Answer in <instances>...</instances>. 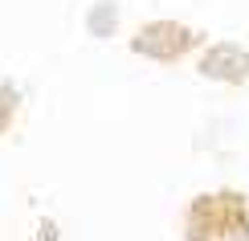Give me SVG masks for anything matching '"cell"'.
<instances>
[{
    "mask_svg": "<svg viewBox=\"0 0 249 241\" xmlns=\"http://www.w3.org/2000/svg\"><path fill=\"white\" fill-rule=\"evenodd\" d=\"M184 241H249V196L233 188L192 196L184 208Z\"/></svg>",
    "mask_w": 249,
    "mask_h": 241,
    "instance_id": "1",
    "label": "cell"
},
{
    "mask_svg": "<svg viewBox=\"0 0 249 241\" xmlns=\"http://www.w3.org/2000/svg\"><path fill=\"white\" fill-rule=\"evenodd\" d=\"M204 45V33L184 20H147L131 37V54L143 61H180Z\"/></svg>",
    "mask_w": 249,
    "mask_h": 241,
    "instance_id": "2",
    "label": "cell"
},
{
    "mask_svg": "<svg viewBox=\"0 0 249 241\" xmlns=\"http://www.w3.org/2000/svg\"><path fill=\"white\" fill-rule=\"evenodd\" d=\"M196 70L209 82H225V86H245L249 82V49L237 41H213L204 54L196 57Z\"/></svg>",
    "mask_w": 249,
    "mask_h": 241,
    "instance_id": "3",
    "label": "cell"
},
{
    "mask_svg": "<svg viewBox=\"0 0 249 241\" xmlns=\"http://www.w3.org/2000/svg\"><path fill=\"white\" fill-rule=\"evenodd\" d=\"M115 25H119L115 0H107V4H94V8H90V33H94V37H110V33H115Z\"/></svg>",
    "mask_w": 249,
    "mask_h": 241,
    "instance_id": "4",
    "label": "cell"
},
{
    "mask_svg": "<svg viewBox=\"0 0 249 241\" xmlns=\"http://www.w3.org/2000/svg\"><path fill=\"white\" fill-rule=\"evenodd\" d=\"M17 107H20V94H17V86H0V135L13 127V114H17Z\"/></svg>",
    "mask_w": 249,
    "mask_h": 241,
    "instance_id": "5",
    "label": "cell"
}]
</instances>
